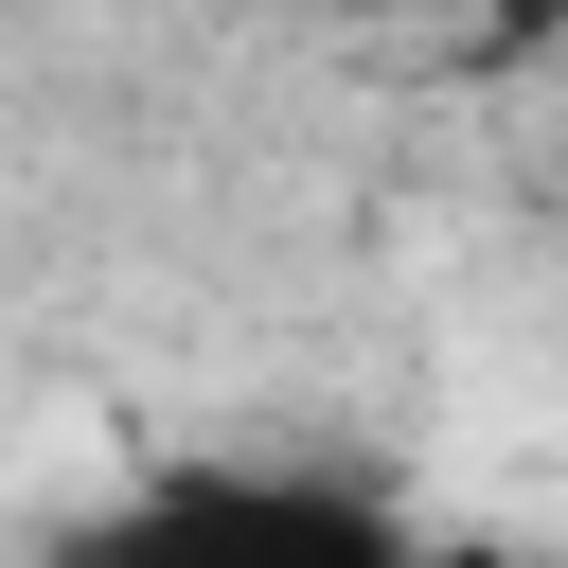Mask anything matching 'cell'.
<instances>
[{"mask_svg":"<svg viewBox=\"0 0 568 568\" xmlns=\"http://www.w3.org/2000/svg\"><path fill=\"white\" fill-rule=\"evenodd\" d=\"M53 568H408V515L320 462H178V479L106 497Z\"/></svg>","mask_w":568,"mask_h":568,"instance_id":"1","label":"cell"},{"mask_svg":"<svg viewBox=\"0 0 568 568\" xmlns=\"http://www.w3.org/2000/svg\"><path fill=\"white\" fill-rule=\"evenodd\" d=\"M408 568H532V550H497V532H408Z\"/></svg>","mask_w":568,"mask_h":568,"instance_id":"2","label":"cell"},{"mask_svg":"<svg viewBox=\"0 0 568 568\" xmlns=\"http://www.w3.org/2000/svg\"><path fill=\"white\" fill-rule=\"evenodd\" d=\"M355 18H408V0H355Z\"/></svg>","mask_w":568,"mask_h":568,"instance_id":"3","label":"cell"}]
</instances>
